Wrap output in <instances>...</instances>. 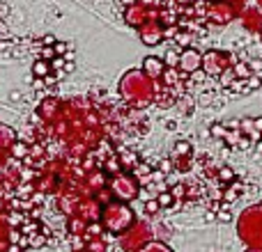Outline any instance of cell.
Returning a JSON list of instances; mask_svg holds the SVG:
<instances>
[{
  "mask_svg": "<svg viewBox=\"0 0 262 252\" xmlns=\"http://www.w3.org/2000/svg\"><path fill=\"white\" fill-rule=\"evenodd\" d=\"M159 90H161L159 81H149L140 69H131L120 78V96L134 110H143L149 104H154Z\"/></svg>",
  "mask_w": 262,
  "mask_h": 252,
  "instance_id": "cell-1",
  "label": "cell"
},
{
  "mask_svg": "<svg viewBox=\"0 0 262 252\" xmlns=\"http://www.w3.org/2000/svg\"><path fill=\"white\" fill-rule=\"evenodd\" d=\"M237 236L249 250H262V204L244 209L237 218Z\"/></svg>",
  "mask_w": 262,
  "mask_h": 252,
  "instance_id": "cell-2",
  "label": "cell"
},
{
  "mask_svg": "<svg viewBox=\"0 0 262 252\" xmlns=\"http://www.w3.org/2000/svg\"><path fill=\"white\" fill-rule=\"evenodd\" d=\"M101 220H104L106 230L120 234V232L129 230V227L134 225V211H131L124 202H113V204H108V207L104 209Z\"/></svg>",
  "mask_w": 262,
  "mask_h": 252,
  "instance_id": "cell-3",
  "label": "cell"
},
{
  "mask_svg": "<svg viewBox=\"0 0 262 252\" xmlns=\"http://www.w3.org/2000/svg\"><path fill=\"white\" fill-rule=\"evenodd\" d=\"M232 67H235L232 55L226 53V51H207V53H203V71L207 76H223Z\"/></svg>",
  "mask_w": 262,
  "mask_h": 252,
  "instance_id": "cell-4",
  "label": "cell"
},
{
  "mask_svg": "<svg viewBox=\"0 0 262 252\" xmlns=\"http://www.w3.org/2000/svg\"><path fill=\"white\" fill-rule=\"evenodd\" d=\"M111 190H113V195L120 199V202H131V199H136L140 193L138 179H136L134 174L120 172V174H115L113 179H111Z\"/></svg>",
  "mask_w": 262,
  "mask_h": 252,
  "instance_id": "cell-5",
  "label": "cell"
},
{
  "mask_svg": "<svg viewBox=\"0 0 262 252\" xmlns=\"http://www.w3.org/2000/svg\"><path fill=\"white\" fill-rule=\"evenodd\" d=\"M205 14H207V18L212 23H216V26H226V23L235 21V18L242 16L239 9L230 7V5L226 3H209L207 9H205Z\"/></svg>",
  "mask_w": 262,
  "mask_h": 252,
  "instance_id": "cell-6",
  "label": "cell"
},
{
  "mask_svg": "<svg viewBox=\"0 0 262 252\" xmlns=\"http://www.w3.org/2000/svg\"><path fill=\"white\" fill-rule=\"evenodd\" d=\"M180 69L182 73H195L198 69H203V53L198 48H184L180 51Z\"/></svg>",
  "mask_w": 262,
  "mask_h": 252,
  "instance_id": "cell-7",
  "label": "cell"
},
{
  "mask_svg": "<svg viewBox=\"0 0 262 252\" xmlns=\"http://www.w3.org/2000/svg\"><path fill=\"white\" fill-rule=\"evenodd\" d=\"M138 32H140L143 44H147V46H157V44H161V41L166 39V28H163L161 21L147 23V26H143Z\"/></svg>",
  "mask_w": 262,
  "mask_h": 252,
  "instance_id": "cell-8",
  "label": "cell"
},
{
  "mask_svg": "<svg viewBox=\"0 0 262 252\" xmlns=\"http://www.w3.org/2000/svg\"><path fill=\"white\" fill-rule=\"evenodd\" d=\"M149 227L145 225V222H138L136 227H131V232H129V236H124L122 239V245L124 248H134V245H143V243H147V239H149Z\"/></svg>",
  "mask_w": 262,
  "mask_h": 252,
  "instance_id": "cell-9",
  "label": "cell"
},
{
  "mask_svg": "<svg viewBox=\"0 0 262 252\" xmlns=\"http://www.w3.org/2000/svg\"><path fill=\"white\" fill-rule=\"evenodd\" d=\"M140 71H143L145 76L149 78V81H161L163 71H166V64H163L161 58H154V55H149V58L143 60V67H140Z\"/></svg>",
  "mask_w": 262,
  "mask_h": 252,
  "instance_id": "cell-10",
  "label": "cell"
},
{
  "mask_svg": "<svg viewBox=\"0 0 262 252\" xmlns=\"http://www.w3.org/2000/svg\"><path fill=\"white\" fill-rule=\"evenodd\" d=\"M239 18H242V26L249 32H262V12L258 7H246Z\"/></svg>",
  "mask_w": 262,
  "mask_h": 252,
  "instance_id": "cell-11",
  "label": "cell"
},
{
  "mask_svg": "<svg viewBox=\"0 0 262 252\" xmlns=\"http://www.w3.org/2000/svg\"><path fill=\"white\" fill-rule=\"evenodd\" d=\"M37 115H39L44 122H51V119L58 117V101L55 99H44L37 108Z\"/></svg>",
  "mask_w": 262,
  "mask_h": 252,
  "instance_id": "cell-12",
  "label": "cell"
},
{
  "mask_svg": "<svg viewBox=\"0 0 262 252\" xmlns=\"http://www.w3.org/2000/svg\"><path fill=\"white\" fill-rule=\"evenodd\" d=\"M14 142H16V133H14L9 126L0 124V147H9V149H12Z\"/></svg>",
  "mask_w": 262,
  "mask_h": 252,
  "instance_id": "cell-13",
  "label": "cell"
},
{
  "mask_svg": "<svg viewBox=\"0 0 262 252\" xmlns=\"http://www.w3.org/2000/svg\"><path fill=\"white\" fill-rule=\"evenodd\" d=\"M51 71V62H46V60H37L35 64H32V73H35V78H46Z\"/></svg>",
  "mask_w": 262,
  "mask_h": 252,
  "instance_id": "cell-14",
  "label": "cell"
},
{
  "mask_svg": "<svg viewBox=\"0 0 262 252\" xmlns=\"http://www.w3.org/2000/svg\"><path fill=\"white\" fill-rule=\"evenodd\" d=\"M161 81H163V85H166V87H172V85H177V83H180V73H177V69H168L166 67Z\"/></svg>",
  "mask_w": 262,
  "mask_h": 252,
  "instance_id": "cell-15",
  "label": "cell"
},
{
  "mask_svg": "<svg viewBox=\"0 0 262 252\" xmlns=\"http://www.w3.org/2000/svg\"><path fill=\"white\" fill-rule=\"evenodd\" d=\"M28 154H30V149H28V144L23 142V140H16V142L12 144V156L14 158H26Z\"/></svg>",
  "mask_w": 262,
  "mask_h": 252,
  "instance_id": "cell-16",
  "label": "cell"
},
{
  "mask_svg": "<svg viewBox=\"0 0 262 252\" xmlns=\"http://www.w3.org/2000/svg\"><path fill=\"white\" fill-rule=\"evenodd\" d=\"M163 64H166L168 69H177L180 67V53H177V51H168L166 58H163Z\"/></svg>",
  "mask_w": 262,
  "mask_h": 252,
  "instance_id": "cell-17",
  "label": "cell"
},
{
  "mask_svg": "<svg viewBox=\"0 0 262 252\" xmlns=\"http://www.w3.org/2000/svg\"><path fill=\"white\" fill-rule=\"evenodd\" d=\"M140 252H172V250L163 243H147L145 248H140Z\"/></svg>",
  "mask_w": 262,
  "mask_h": 252,
  "instance_id": "cell-18",
  "label": "cell"
},
{
  "mask_svg": "<svg viewBox=\"0 0 262 252\" xmlns=\"http://www.w3.org/2000/svg\"><path fill=\"white\" fill-rule=\"evenodd\" d=\"M209 3H226V5H230V7H235V9H239V12H244V9H246V3H249V0H209Z\"/></svg>",
  "mask_w": 262,
  "mask_h": 252,
  "instance_id": "cell-19",
  "label": "cell"
},
{
  "mask_svg": "<svg viewBox=\"0 0 262 252\" xmlns=\"http://www.w3.org/2000/svg\"><path fill=\"white\" fill-rule=\"evenodd\" d=\"M232 71H235V76H239V78H249L251 69L246 67L244 62H235V67H232Z\"/></svg>",
  "mask_w": 262,
  "mask_h": 252,
  "instance_id": "cell-20",
  "label": "cell"
},
{
  "mask_svg": "<svg viewBox=\"0 0 262 252\" xmlns=\"http://www.w3.org/2000/svg\"><path fill=\"white\" fill-rule=\"evenodd\" d=\"M53 53H55V58H62V55H67L69 53V44H64V41H55Z\"/></svg>",
  "mask_w": 262,
  "mask_h": 252,
  "instance_id": "cell-21",
  "label": "cell"
},
{
  "mask_svg": "<svg viewBox=\"0 0 262 252\" xmlns=\"http://www.w3.org/2000/svg\"><path fill=\"white\" fill-rule=\"evenodd\" d=\"M175 154H177V156H189V154H191V144L184 142V140H182V142H177L175 144Z\"/></svg>",
  "mask_w": 262,
  "mask_h": 252,
  "instance_id": "cell-22",
  "label": "cell"
},
{
  "mask_svg": "<svg viewBox=\"0 0 262 252\" xmlns=\"http://www.w3.org/2000/svg\"><path fill=\"white\" fill-rule=\"evenodd\" d=\"M157 202H159V207H170L172 204V193H161L157 197Z\"/></svg>",
  "mask_w": 262,
  "mask_h": 252,
  "instance_id": "cell-23",
  "label": "cell"
},
{
  "mask_svg": "<svg viewBox=\"0 0 262 252\" xmlns=\"http://www.w3.org/2000/svg\"><path fill=\"white\" fill-rule=\"evenodd\" d=\"M120 165H136V156L134 154H122V156H120Z\"/></svg>",
  "mask_w": 262,
  "mask_h": 252,
  "instance_id": "cell-24",
  "label": "cell"
},
{
  "mask_svg": "<svg viewBox=\"0 0 262 252\" xmlns=\"http://www.w3.org/2000/svg\"><path fill=\"white\" fill-rule=\"evenodd\" d=\"M175 39H177V44H182V46H189L191 44V35H186V32H177Z\"/></svg>",
  "mask_w": 262,
  "mask_h": 252,
  "instance_id": "cell-25",
  "label": "cell"
},
{
  "mask_svg": "<svg viewBox=\"0 0 262 252\" xmlns=\"http://www.w3.org/2000/svg\"><path fill=\"white\" fill-rule=\"evenodd\" d=\"M46 243V239L44 236H39V234H35V236H30V245L32 248H41V245Z\"/></svg>",
  "mask_w": 262,
  "mask_h": 252,
  "instance_id": "cell-26",
  "label": "cell"
},
{
  "mask_svg": "<svg viewBox=\"0 0 262 252\" xmlns=\"http://www.w3.org/2000/svg\"><path fill=\"white\" fill-rule=\"evenodd\" d=\"M226 133H228V131L223 129L221 124H214L212 126V135H216V138H226Z\"/></svg>",
  "mask_w": 262,
  "mask_h": 252,
  "instance_id": "cell-27",
  "label": "cell"
},
{
  "mask_svg": "<svg viewBox=\"0 0 262 252\" xmlns=\"http://www.w3.org/2000/svg\"><path fill=\"white\" fill-rule=\"evenodd\" d=\"M145 209H147V213H157L159 211V202L157 199H149V202L145 204Z\"/></svg>",
  "mask_w": 262,
  "mask_h": 252,
  "instance_id": "cell-28",
  "label": "cell"
},
{
  "mask_svg": "<svg viewBox=\"0 0 262 252\" xmlns=\"http://www.w3.org/2000/svg\"><path fill=\"white\" fill-rule=\"evenodd\" d=\"M219 177H221L223 181H232V177H235V174H232V170H230V167H223V170H221V174H219Z\"/></svg>",
  "mask_w": 262,
  "mask_h": 252,
  "instance_id": "cell-29",
  "label": "cell"
},
{
  "mask_svg": "<svg viewBox=\"0 0 262 252\" xmlns=\"http://www.w3.org/2000/svg\"><path fill=\"white\" fill-rule=\"evenodd\" d=\"M41 154H44V149H41V144H35V147L30 149V154H28V156H35V158H39Z\"/></svg>",
  "mask_w": 262,
  "mask_h": 252,
  "instance_id": "cell-30",
  "label": "cell"
},
{
  "mask_svg": "<svg viewBox=\"0 0 262 252\" xmlns=\"http://www.w3.org/2000/svg\"><path fill=\"white\" fill-rule=\"evenodd\" d=\"M41 44H46V48H51V44L55 46V37L53 35H46L44 39H41Z\"/></svg>",
  "mask_w": 262,
  "mask_h": 252,
  "instance_id": "cell-31",
  "label": "cell"
},
{
  "mask_svg": "<svg viewBox=\"0 0 262 252\" xmlns=\"http://www.w3.org/2000/svg\"><path fill=\"white\" fill-rule=\"evenodd\" d=\"M62 64H64V58H53L51 67H53V69H62Z\"/></svg>",
  "mask_w": 262,
  "mask_h": 252,
  "instance_id": "cell-32",
  "label": "cell"
},
{
  "mask_svg": "<svg viewBox=\"0 0 262 252\" xmlns=\"http://www.w3.org/2000/svg\"><path fill=\"white\" fill-rule=\"evenodd\" d=\"M41 55H44V60H49V58H55V53H53V48H41Z\"/></svg>",
  "mask_w": 262,
  "mask_h": 252,
  "instance_id": "cell-33",
  "label": "cell"
},
{
  "mask_svg": "<svg viewBox=\"0 0 262 252\" xmlns=\"http://www.w3.org/2000/svg\"><path fill=\"white\" fill-rule=\"evenodd\" d=\"M7 14H9V7H7L5 3H0V18H5Z\"/></svg>",
  "mask_w": 262,
  "mask_h": 252,
  "instance_id": "cell-34",
  "label": "cell"
},
{
  "mask_svg": "<svg viewBox=\"0 0 262 252\" xmlns=\"http://www.w3.org/2000/svg\"><path fill=\"white\" fill-rule=\"evenodd\" d=\"M120 3H122V5H124V7H134V5H136V3H138V0H120Z\"/></svg>",
  "mask_w": 262,
  "mask_h": 252,
  "instance_id": "cell-35",
  "label": "cell"
},
{
  "mask_svg": "<svg viewBox=\"0 0 262 252\" xmlns=\"http://www.w3.org/2000/svg\"><path fill=\"white\" fill-rule=\"evenodd\" d=\"M219 218H221V220H230V211H221Z\"/></svg>",
  "mask_w": 262,
  "mask_h": 252,
  "instance_id": "cell-36",
  "label": "cell"
},
{
  "mask_svg": "<svg viewBox=\"0 0 262 252\" xmlns=\"http://www.w3.org/2000/svg\"><path fill=\"white\" fill-rule=\"evenodd\" d=\"M168 170H170V161H163L161 163V172H168Z\"/></svg>",
  "mask_w": 262,
  "mask_h": 252,
  "instance_id": "cell-37",
  "label": "cell"
},
{
  "mask_svg": "<svg viewBox=\"0 0 262 252\" xmlns=\"http://www.w3.org/2000/svg\"><path fill=\"white\" fill-rule=\"evenodd\" d=\"M255 5H258V9L262 12V0H255Z\"/></svg>",
  "mask_w": 262,
  "mask_h": 252,
  "instance_id": "cell-38",
  "label": "cell"
},
{
  "mask_svg": "<svg viewBox=\"0 0 262 252\" xmlns=\"http://www.w3.org/2000/svg\"><path fill=\"white\" fill-rule=\"evenodd\" d=\"M244 252H262V250H244Z\"/></svg>",
  "mask_w": 262,
  "mask_h": 252,
  "instance_id": "cell-39",
  "label": "cell"
}]
</instances>
